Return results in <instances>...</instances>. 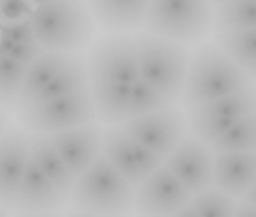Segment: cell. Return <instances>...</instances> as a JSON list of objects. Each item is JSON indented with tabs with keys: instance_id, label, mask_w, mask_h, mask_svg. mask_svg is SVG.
Instances as JSON below:
<instances>
[{
	"instance_id": "1",
	"label": "cell",
	"mask_w": 256,
	"mask_h": 217,
	"mask_svg": "<svg viewBox=\"0 0 256 217\" xmlns=\"http://www.w3.org/2000/svg\"><path fill=\"white\" fill-rule=\"evenodd\" d=\"M141 78L136 40L108 37L97 44L90 58V84L95 108L104 122L130 118V95L134 81Z\"/></svg>"
},
{
	"instance_id": "2",
	"label": "cell",
	"mask_w": 256,
	"mask_h": 217,
	"mask_svg": "<svg viewBox=\"0 0 256 217\" xmlns=\"http://www.w3.org/2000/svg\"><path fill=\"white\" fill-rule=\"evenodd\" d=\"M252 76L238 62L224 54V48L206 46L190 62L185 84V104L190 108L214 102L222 97L250 90Z\"/></svg>"
},
{
	"instance_id": "3",
	"label": "cell",
	"mask_w": 256,
	"mask_h": 217,
	"mask_svg": "<svg viewBox=\"0 0 256 217\" xmlns=\"http://www.w3.org/2000/svg\"><path fill=\"white\" fill-rule=\"evenodd\" d=\"M35 35L46 51H74L92 35V21L81 0H62L37 5L30 16Z\"/></svg>"
},
{
	"instance_id": "4",
	"label": "cell",
	"mask_w": 256,
	"mask_h": 217,
	"mask_svg": "<svg viewBox=\"0 0 256 217\" xmlns=\"http://www.w3.org/2000/svg\"><path fill=\"white\" fill-rule=\"evenodd\" d=\"M212 24V0H150L146 14L150 32L182 44L203 40Z\"/></svg>"
},
{
	"instance_id": "5",
	"label": "cell",
	"mask_w": 256,
	"mask_h": 217,
	"mask_svg": "<svg viewBox=\"0 0 256 217\" xmlns=\"http://www.w3.org/2000/svg\"><path fill=\"white\" fill-rule=\"evenodd\" d=\"M136 204L132 182L114 166L106 155L90 164L74 187V206L86 212H125Z\"/></svg>"
},
{
	"instance_id": "6",
	"label": "cell",
	"mask_w": 256,
	"mask_h": 217,
	"mask_svg": "<svg viewBox=\"0 0 256 217\" xmlns=\"http://www.w3.org/2000/svg\"><path fill=\"white\" fill-rule=\"evenodd\" d=\"M136 51L141 76L146 81L157 86L173 102L180 95H185L190 60H187V51L178 42L160 35H143L136 37Z\"/></svg>"
},
{
	"instance_id": "7",
	"label": "cell",
	"mask_w": 256,
	"mask_h": 217,
	"mask_svg": "<svg viewBox=\"0 0 256 217\" xmlns=\"http://www.w3.org/2000/svg\"><path fill=\"white\" fill-rule=\"evenodd\" d=\"M95 116L97 108L92 95L88 90H81L74 95H62L32 104L24 108L21 120L28 130L37 134H54L78 125H88L95 120Z\"/></svg>"
},
{
	"instance_id": "8",
	"label": "cell",
	"mask_w": 256,
	"mask_h": 217,
	"mask_svg": "<svg viewBox=\"0 0 256 217\" xmlns=\"http://www.w3.org/2000/svg\"><path fill=\"white\" fill-rule=\"evenodd\" d=\"M252 114H256L254 88L190 108V127L198 139H203L206 144L212 146L236 122H240L242 118H247Z\"/></svg>"
},
{
	"instance_id": "9",
	"label": "cell",
	"mask_w": 256,
	"mask_h": 217,
	"mask_svg": "<svg viewBox=\"0 0 256 217\" xmlns=\"http://www.w3.org/2000/svg\"><path fill=\"white\" fill-rule=\"evenodd\" d=\"M125 130L136 141H141L146 148H150L152 152L166 160L176 150V146L185 139L187 120L180 111L166 106L162 111H155V114L130 118L125 122Z\"/></svg>"
},
{
	"instance_id": "10",
	"label": "cell",
	"mask_w": 256,
	"mask_h": 217,
	"mask_svg": "<svg viewBox=\"0 0 256 217\" xmlns=\"http://www.w3.org/2000/svg\"><path fill=\"white\" fill-rule=\"evenodd\" d=\"M104 155L114 162V166L132 185H141L152 171L160 169L162 160H164L150 148H146L141 141L134 139L125 127L104 134Z\"/></svg>"
},
{
	"instance_id": "11",
	"label": "cell",
	"mask_w": 256,
	"mask_h": 217,
	"mask_svg": "<svg viewBox=\"0 0 256 217\" xmlns=\"http://www.w3.org/2000/svg\"><path fill=\"white\" fill-rule=\"evenodd\" d=\"M136 194L138 210L150 215H178V210L194 196L190 187L180 180L168 166H160L157 171L141 182Z\"/></svg>"
},
{
	"instance_id": "12",
	"label": "cell",
	"mask_w": 256,
	"mask_h": 217,
	"mask_svg": "<svg viewBox=\"0 0 256 217\" xmlns=\"http://www.w3.org/2000/svg\"><path fill=\"white\" fill-rule=\"evenodd\" d=\"M166 166L196 194L214 182V155L212 146L198 139L196 134L182 139L176 150L166 157Z\"/></svg>"
},
{
	"instance_id": "13",
	"label": "cell",
	"mask_w": 256,
	"mask_h": 217,
	"mask_svg": "<svg viewBox=\"0 0 256 217\" xmlns=\"http://www.w3.org/2000/svg\"><path fill=\"white\" fill-rule=\"evenodd\" d=\"M48 139L60 152V157L65 160L74 178H81L90 169V164L100 157L102 146H104L102 130L90 122L72 127V130H62V132H54Z\"/></svg>"
},
{
	"instance_id": "14",
	"label": "cell",
	"mask_w": 256,
	"mask_h": 217,
	"mask_svg": "<svg viewBox=\"0 0 256 217\" xmlns=\"http://www.w3.org/2000/svg\"><path fill=\"white\" fill-rule=\"evenodd\" d=\"M30 157V141L21 130H10L0 139V201L5 206L14 204Z\"/></svg>"
},
{
	"instance_id": "15",
	"label": "cell",
	"mask_w": 256,
	"mask_h": 217,
	"mask_svg": "<svg viewBox=\"0 0 256 217\" xmlns=\"http://www.w3.org/2000/svg\"><path fill=\"white\" fill-rule=\"evenodd\" d=\"M256 185V150H222L214 155V187L244 199Z\"/></svg>"
},
{
	"instance_id": "16",
	"label": "cell",
	"mask_w": 256,
	"mask_h": 217,
	"mask_svg": "<svg viewBox=\"0 0 256 217\" xmlns=\"http://www.w3.org/2000/svg\"><path fill=\"white\" fill-rule=\"evenodd\" d=\"M67 201V196L60 192L54 182L48 180V176L40 169V164L30 157L26 174L21 178V185L16 190L12 208L26 212H44V210H56Z\"/></svg>"
},
{
	"instance_id": "17",
	"label": "cell",
	"mask_w": 256,
	"mask_h": 217,
	"mask_svg": "<svg viewBox=\"0 0 256 217\" xmlns=\"http://www.w3.org/2000/svg\"><path fill=\"white\" fill-rule=\"evenodd\" d=\"M95 18L108 30H132L146 21L150 0H88Z\"/></svg>"
},
{
	"instance_id": "18",
	"label": "cell",
	"mask_w": 256,
	"mask_h": 217,
	"mask_svg": "<svg viewBox=\"0 0 256 217\" xmlns=\"http://www.w3.org/2000/svg\"><path fill=\"white\" fill-rule=\"evenodd\" d=\"M67 58H70V56L60 54V51H48V54L40 56V58L28 67L24 88H21V95H18V102H16L18 106L28 108L30 104H35L40 92L54 81V76L60 72V67L67 62Z\"/></svg>"
},
{
	"instance_id": "19",
	"label": "cell",
	"mask_w": 256,
	"mask_h": 217,
	"mask_svg": "<svg viewBox=\"0 0 256 217\" xmlns=\"http://www.w3.org/2000/svg\"><path fill=\"white\" fill-rule=\"evenodd\" d=\"M30 152H32V160L40 164V169L48 176V180L58 187L60 192L70 196L72 185H74V176H72L70 166L65 164V160L60 157V152L54 148L48 136H37V139L30 141Z\"/></svg>"
},
{
	"instance_id": "20",
	"label": "cell",
	"mask_w": 256,
	"mask_h": 217,
	"mask_svg": "<svg viewBox=\"0 0 256 217\" xmlns=\"http://www.w3.org/2000/svg\"><path fill=\"white\" fill-rule=\"evenodd\" d=\"M236 196H231L224 190H201L187 201L178 210L182 217H222V215H236Z\"/></svg>"
},
{
	"instance_id": "21",
	"label": "cell",
	"mask_w": 256,
	"mask_h": 217,
	"mask_svg": "<svg viewBox=\"0 0 256 217\" xmlns=\"http://www.w3.org/2000/svg\"><path fill=\"white\" fill-rule=\"evenodd\" d=\"M88 70H86L84 60L81 58H67V62L60 67V72L54 76V81L40 92L37 102H44V100H54V97H62V95H74V92L88 90ZM35 102V104H37ZM32 106V104H30Z\"/></svg>"
},
{
	"instance_id": "22",
	"label": "cell",
	"mask_w": 256,
	"mask_h": 217,
	"mask_svg": "<svg viewBox=\"0 0 256 217\" xmlns=\"http://www.w3.org/2000/svg\"><path fill=\"white\" fill-rule=\"evenodd\" d=\"M217 42L224 48V54L228 58H233L256 81V28L236 30V32H220Z\"/></svg>"
},
{
	"instance_id": "23",
	"label": "cell",
	"mask_w": 256,
	"mask_h": 217,
	"mask_svg": "<svg viewBox=\"0 0 256 217\" xmlns=\"http://www.w3.org/2000/svg\"><path fill=\"white\" fill-rule=\"evenodd\" d=\"M214 28L220 32L252 30L256 28V0H228L214 14Z\"/></svg>"
},
{
	"instance_id": "24",
	"label": "cell",
	"mask_w": 256,
	"mask_h": 217,
	"mask_svg": "<svg viewBox=\"0 0 256 217\" xmlns=\"http://www.w3.org/2000/svg\"><path fill=\"white\" fill-rule=\"evenodd\" d=\"M173 100L168 95L152 86L146 78H138L132 86V95H130V118H136V116H146V114H155V111H162L166 108ZM127 118V120H130Z\"/></svg>"
},
{
	"instance_id": "25",
	"label": "cell",
	"mask_w": 256,
	"mask_h": 217,
	"mask_svg": "<svg viewBox=\"0 0 256 217\" xmlns=\"http://www.w3.org/2000/svg\"><path fill=\"white\" fill-rule=\"evenodd\" d=\"M28 67L30 65L26 62L0 54V104L2 106H12L14 102H18Z\"/></svg>"
},
{
	"instance_id": "26",
	"label": "cell",
	"mask_w": 256,
	"mask_h": 217,
	"mask_svg": "<svg viewBox=\"0 0 256 217\" xmlns=\"http://www.w3.org/2000/svg\"><path fill=\"white\" fill-rule=\"evenodd\" d=\"M212 150H256V114L242 118L226 134H222L212 144Z\"/></svg>"
},
{
	"instance_id": "27",
	"label": "cell",
	"mask_w": 256,
	"mask_h": 217,
	"mask_svg": "<svg viewBox=\"0 0 256 217\" xmlns=\"http://www.w3.org/2000/svg\"><path fill=\"white\" fill-rule=\"evenodd\" d=\"M42 44L40 42H32V44H14L10 42V40H5V37L0 35V54L2 56H10V58H14V60H21L26 62V65H32V62L42 56Z\"/></svg>"
},
{
	"instance_id": "28",
	"label": "cell",
	"mask_w": 256,
	"mask_h": 217,
	"mask_svg": "<svg viewBox=\"0 0 256 217\" xmlns=\"http://www.w3.org/2000/svg\"><path fill=\"white\" fill-rule=\"evenodd\" d=\"M32 16L30 0H0V26L28 21Z\"/></svg>"
},
{
	"instance_id": "29",
	"label": "cell",
	"mask_w": 256,
	"mask_h": 217,
	"mask_svg": "<svg viewBox=\"0 0 256 217\" xmlns=\"http://www.w3.org/2000/svg\"><path fill=\"white\" fill-rule=\"evenodd\" d=\"M2 37L10 40L14 44H32V42H40L35 35V26L32 21H18V24H10V26H2Z\"/></svg>"
},
{
	"instance_id": "30",
	"label": "cell",
	"mask_w": 256,
	"mask_h": 217,
	"mask_svg": "<svg viewBox=\"0 0 256 217\" xmlns=\"http://www.w3.org/2000/svg\"><path fill=\"white\" fill-rule=\"evenodd\" d=\"M236 215H240V217H256V206L244 201L242 206H238V208H236Z\"/></svg>"
},
{
	"instance_id": "31",
	"label": "cell",
	"mask_w": 256,
	"mask_h": 217,
	"mask_svg": "<svg viewBox=\"0 0 256 217\" xmlns=\"http://www.w3.org/2000/svg\"><path fill=\"white\" fill-rule=\"evenodd\" d=\"M244 201H247V204H254V206H256V185L252 187L250 192H247V196H244Z\"/></svg>"
},
{
	"instance_id": "32",
	"label": "cell",
	"mask_w": 256,
	"mask_h": 217,
	"mask_svg": "<svg viewBox=\"0 0 256 217\" xmlns=\"http://www.w3.org/2000/svg\"><path fill=\"white\" fill-rule=\"evenodd\" d=\"M35 5H46V2H62V0H32Z\"/></svg>"
},
{
	"instance_id": "33",
	"label": "cell",
	"mask_w": 256,
	"mask_h": 217,
	"mask_svg": "<svg viewBox=\"0 0 256 217\" xmlns=\"http://www.w3.org/2000/svg\"><path fill=\"white\" fill-rule=\"evenodd\" d=\"M2 127H5V116H2V111H0V132H2Z\"/></svg>"
},
{
	"instance_id": "34",
	"label": "cell",
	"mask_w": 256,
	"mask_h": 217,
	"mask_svg": "<svg viewBox=\"0 0 256 217\" xmlns=\"http://www.w3.org/2000/svg\"><path fill=\"white\" fill-rule=\"evenodd\" d=\"M214 2H220V5H222V2H228V0H214Z\"/></svg>"
},
{
	"instance_id": "35",
	"label": "cell",
	"mask_w": 256,
	"mask_h": 217,
	"mask_svg": "<svg viewBox=\"0 0 256 217\" xmlns=\"http://www.w3.org/2000/svg\"><path fill=\"white\" fill-rule=\"evenodd\" d=\"M0 35H2V26H0Z\"/></svg>"
}]
</instances>
